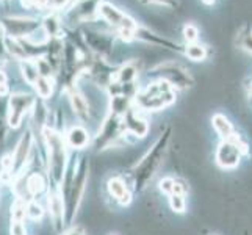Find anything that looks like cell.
Listing matches in <instances>:
<instances>
[{
  "label": "cell",
  "instance_id": "6da1fadb",
  "mask_svg": "<svg viewBox=\"0 0 252 235\" xmlns=\"http://www.w3.org/2000/svg\"><path fill=\"white\" fill-rule=\"evenodd\" d=\"M169 140H171V129H166L160 135L158 140L155 141V144L149 149V152H147L141 159V162L135 167L133 180H135V188L138 191L146 188V185L149 184V180H152L155 172L160 168L164 155H166Z\"/></svg>",
  "mask_w": 252,
  "mask_h": 235
},
{
  "label": "cell",
  "instance_id": "7a4b0ae2",
  "mask_svg": "<svg viewBox=\"0 0 252 235\" xmlns=\"http://www.w3.org/2000/svg\"><path fill=\"white\" fill-rule=\"evenodd\" d=\"M176 101V91L164 80L151 83L147 88L136 93L135 102L136 107L144 111H158L169 107Z\"/></svg>",
  "mask_w": 252,
  "mask_h": 235
},
{
  "label": "cell",
  "instance_id": "3957f363",
  "mask_svg": "<svg viewBox=\"0 0 252 235\" xmlns=\"http://www.w3.org/2000/svg\"><path fill=\"white\" fill-rule=\"evenodd\" d=\"M44 138L49 147V171L55 180H62L64 176L66 143L63 136L52 129H44Z\"/></svg>",
  "mask_w": 252,
  "mask_h": 235
},
{
  "label": "cell",
  "instance_id": "277c9868",
  "mask_svg": "<svg viewBox=\"0 0 252 235\" xmlns=\"http://www.w3.org/2000/svg\"><path fill=\"white\" fill-rule=\"evenodd\" d=\"M248 152L246 144H243L238 135H233L229 140H222L216 149V163L222 169L237 168L243 155Z\"/></svg>",
  "mask_w": 252,
  "mask_h": 235
},
{
  "label": "cell",
  "instance_id": "5b68a950",
  "mask_svg": "<svg viewBox=\"0 0 252 235\" xmlns=\"http://www.w3.org/2000/svg\"><path fill=\"white\" fill-rule=\"evenodd\" d=\"M86 184V163L82 162L77 167V172L69 177V185H66V205L69 210V218H72L77 212V207L80 204V199L83 196V190Z\"/></svg>",
  "mask_w": 252,
  "mask_h": 235
},
{
  "label": "cell",
  "instance_id": "8992f818",
  "mask_svg": "<svg viewBox=\"0 0 252 235\" xmlns=\"http://www.w3.org/2000/svg\"><path fill=\"white\" fill-rule=\"evenodd\" d=\"M154 72H157L160 75V80H164L166 83H169L172 88L185 90L193 85V78H191L189 72L184 66H180L177 63L160 65Z\"/></svg>",
  "mask_w": 252,
  "mask_h": 235
},
{
  "label": "cell",
  "instance_id": "52a82bcc",
  "mask_svg": "<svg viewBox=\"0 0 252 235\" xmlns=\"http://www.w3.org/2000/svg\"><path fill=\"white\" fill-rule=\"evenodd\" d=\"M34 105V99L30 94H13L8 105V124L11 127H19L24 116Z\"/></svg>",
  "mask_w": 252,
  "mask_h": 235
},
{
  "label": "cell",
  "instance_id": "ba28073f",
  "mask_svg": "<svg viewBox=\"0 0 252 235\" xmlns=\"http://www.w3.org/2000/svg\"><path fill=\"white\" fill-rule=\"evenodd\" d=\"M123 130H124L123 116L111 113L110 118L102 126V132H99L97 138H95V147H97V149H103V147L108 146L111 141H115Z\"/></svg>",
  "mask_w": 252,
  "mask_h": 235
},
{
  "label": "cell",
  "instance_id": "9c48e42d",
  "mask_svg": "<svg viewBox=\"0 0 252 235\" xmlns=\"http://www.w3.org/2000/svg\"><path fill=\"white\" fill-rule=\"evenodd\" d=\"M3 29L10 33V36L16 38V36H30L34 30L39 29V25L34 21L16 17V19H5Z\"/></svg>",
  "mask_w": 252,
  "mask_h": 235
},
{
  "label": "cell",
  "instance_id": "30bf717a",
  "mask_svg": "<svg viewBox=\"0 0 252 235\" xmlns=\"http://www.w3.org/2000/svg\"><path fill=\"white\" fill-rule=\"evenodd\" d=\"M123 123H124V130L128 134H132L135 136H146L149 132V124L146 123V119H143L140 115H136L135 110L128 108L126 111V115L123 116Z\"/></svg>",
  "mask_w": 252,
  "mask_h": 235
},
{
  "label": "cell",
  "instance_id": "8fae6325",
  "mask_svg": "<svg viewBox=\"0 0 252 235\" xmlns=\"http://www.w3.org/2000/svg\"><path fill=\"white\" fill-rule=\"evenodd\" d=\"M32 146H33V136L32 134H25L22 136V140L17 144L16 151H14V155L13 157V167H11V172L17 174L22 167L25 165V162L29 160V155H30V151H32Z\"/></svg>",
  "mask_w": 252,
  "mask_h": 235
},
{
  "label": "cell",
  "instance_id": "7c38bea8",
  "mask_svg": "<svg viewBox=\"0 0 252 235\" xmlns=\"http://www.w3.org/2000/svg\"><path fill=\"white\" fill-rule=\"evenodd\" d=\"M107 187H108L110 195L115 198L121 205H128L130 201H132V193H130V190L127 188L126 182L121 177L110 179Z\"/></svg>",
  "mask_w": 252,
  "mask_h": 235
},
{
  "label": "cell",
  "instance_id": "4fadbf2b",
  "mask_svg": "<svg viewBox=\"0 0 252 235\" xmlns=\"http://www.w3.org/2000/svg\"><path fill=\"white\" fill-rule=\"evenodd\" d=\"M212 124L216 130V134H218L222 140H229V138L235 135L232 123L224 115H221V113H216V115L212 118Z\"/></svg>",
  "mask_w": 252,
  "mask_h": 235
},
{
  "label": "cell",
  "instance_id": "5bb4252c",
  "mask_svg": "<svg viewBox=\"0 0 252 235\" xmlns=\"http://www.w3.org/2000/svg\"><path fill=\"white\" fill-rule=\"evenodd\" d=\"M90 141V136H88V132H86V129L80 127V126H75L69 130L67 134V144L74 147V149H82Z\"/></svg>",
  "mask_w": 252,
  "mask_h": 235
},
{
  "label": "cell",
  "instance_id": "9a60e30c",
  "mask_svg": "<svg viewBox=\"0 0 252 235\" xmlns=\"http://www.w3.org/2000/svg\"><path fill=\"white\" fill-rule=\"evenodd\" d=\"M185 55L193 60V62H202L207 57V49L202 44H197V42H191L185 49Z\"/></svg>",
  "mask_w": 252,
  "mask_h": 235
},
{
  "label": "cell",
  "instance_id": "2e32d148",
  "mask_svg": "<svg viewBox=\"0 0 252 235\" xmlns=\"http://www.w3.org/2000/svg\"><path fill=\"white\" fill-rule=\"evenodd\" d=\"M22 72H24L25 80H27L30 85H34V82L38 80V77H41L38 72L36 62H32V60H25L22 63Z\"/></svg>",
  "mask_w": 252,
  "mask_h": 235
},
{
  "label": "cell",
  "instance_id": "e0dca14e",
  "mask_svg": "<svg viewBox=\"0 0 252 235\" xmlns=\"http://www.w3.org/2000/svg\"><path fill=\"white\" fill-rule=\"evenodd\" d=\"M49 208L54 218H62L64 210H63V198L57 193H49Z\"/></svg>",
  "mask_w": 252,
  "mask_h": 235
},
{
  "label": "cell",
  "instance_id": "ac0fdd59",
  "mask_svg": "<svg viewBox=\"0 0 252 235\" xmlns=\"http://www.w3.org/2000/svg\"><path fill=\"white\" fill-rule=\"evenodd\" d=\"M71 102H72L74 111L79 116H86V115H88V102L85 101V98H83L80 93L74 91L71 94Z\"/></svg>",
  "mask_w": 252,
  "mask_h": 235
},
{
  "label": "cell",
  "instance_id": "d6986e66",
  "mask_svg": "<svg viewBox=\"0 0 252 235\" xmlns=\"http://www.w3.org/2000/svg\"><path fill=\"white\" fill-rule=\"evenodd\" d=\"M44 179H42L39 174H32V176L25 182V188L29 190L30 195H38L44 190Z\"/></svg>",
  "mask_w": 252,
  "mask_h": 235
},
{
  "label": "cell",
  "instance_id": "ffe728a7",
  "mask_svg": "<svg viewBox=\"0 0 252 235\" xmlns=\"http://www.w3.org/2000/svg\"><path fill=\"white\" fill-rule=\"evenodd\" d=\"M135 77H136V69L132 65H127L118 72V82L123 85H133Z\"/></svg>",
  "mask_w": 252,
  "mask_h": 235
},
{
  "label": "cell",
  "instance_id": "44dd1931",
  "mask_svg": "<svg viewBox=\"0 0 252 235\" xmlns=\"http://www.w3.org/2000/svg\"><path fill=\"white\" fill-rule=\"evenodd\" d=\"M34 90L38 91V94L41 96V98H49V96L52 94V82L50 78L47 77H38V80L34 82Z\"/></svg>",
  "mask_w": 252,
  "mask_h": 235
},
{
  "label": "cell",
  "instance_id": "7402d4cb",
  "mask_svg": "<svg viewBox=\"0 0 252 235\" xmlns=\"http://www.w3.org/2000/svg\"><path fill=\"white\" fill-rule=\"evenodd\" d=\"M27 215V205L22 201V199H17V201L13 204L11 207V216H13V221H22Z\"/></svg>",
  "mask_w": 252,
  "mask_h": 235
},
{
  "label": "cell",
  "instance_id": "603a6c76",
  "mask_svg": "<svg viewBox=\"0 0 252 235\" xmlns=\"http://www.w3.org/2000/svg\"><path fill=\"white\" fill-rule=\"evenodd\" d=\"M60 29H62V24H60V21L57 19L55 16L46 17V21H44V32H46V34H49V36H55V34L60 32Z\"/></svg>",
  "mask_w": 252,
  "mask_h": 235
},
{
  "label": "cell",
  "instance_id": "cb8c5ba5",
  "mask_svg": "<svg viewBox=\"0 0 252 235\" xmlns=\"http://www.w3.org/2000/svg\"><path fill=\"white\" fill-rule=\"evenodd\" d=\"M169 205L174 212L184 213L185 212V198L184 195H169Z\"/></svg>",
  "mask_w": 252,
  "mask_h": 235
},
{
  "label": "cell",
  "instance_id": "d4e9b609",
  "mask_svg": "<svg viewBox=\"0 0 252 235\" xmlns=\"http://www.w3.org/2000/svg\"><path fill=\"white\" fill-rule=\"evenodd\" d=\"M184 36H185V39L189 42H196V39H197V36H199V30H197V27L196 25H193V24H187L185 25V29H184Z\"/></svg>",
  "mask_w": 252,
  "mask_h": 235
},
{
  "label": "cell",
  "instance_id": "484cf974",
  "mask_svg": "<svg viewBox=\"0 0 252 235\" xmlns=\"http://www.w3.org/2000/svg\"><path fill=\"white\" fill-rule=\"evenodd\" d=\"M42 213H44V210H42V207L36 202H30L27 205V216L32 220H39Z\"/></svg>",
  "mask_w": 252,
  "mask_h": 235
},
{
  "label": "cell",
  "instance_id": "4316f807",
  "mask_svg": "<svg viewBox=\"0 0 252 235\" xmlns=\"http://www.w3.org/2000/svg\"><path fill=\"white\" fill-rule=\"evenodd\" d=\"M238 36H240V46L252 54V33L251 32H248V33L241 32Z\"/></svg>",
  "mask_w": 252,
  "mask_h": 235
},
{
  "label": "cell",
  "instance_id": "83f0119b",
  "mask_svg": "<svg viewBox=\"0 0 252 235\" xmlns=\"http://www.w3.org/2000/svg\"><path fill=\"white\" fill-rule=\"evenodd\" d=\"M174 184H176V180L171 179V177H164L160 180V190L163 191V193L166 195H172L174 191Z\"/></svg>",
  "mask_w": 252,
  "mask_h": 235
},
{
  "label": "cell",
  "instance_id": "f1b7e54d",
  "mask_svg": "<svg viewBox=\"0 0 252 235\" xmlns=\"http://www.w3.org/2000/svg\"><path fill=\"white\" fill-rule=\"evenodd\" d=\"M5 103L0 99V138H3L5 135V123H8V119H5Z\"/></svg>",
  "mask_w": 252,
  "mask_h": 235
},
{
  "label": "cell",
  "instance_id": "f546056e",
  "mask_svg": "<svg viewBox=\"0 0 252 235\" xmlns=\"http://www.w3.org/2000/svg\"><path fill=\"white\" fill-rule=\"evenodd\" d=\"M11 235H27V231H25V226L22 221H14L11 224Z\"/></svg>",
  "mask_w": 252,
  "mask_h": 235
},
{
  "label": "cell",
  "instance_id": "4dcf8cb0",
  "mask_svg": "<svg viewBox=\"0 0 252 235\" xmlns=\"http://www.w3.org/2000/svg\"><path fill=\"white\" fill-rule=\"evenodd\" d=\"M8 93V83H6V75L3 71H0V98Z\"/></svg>",
  "mask_w": 252,
  "mask_h": 235
},
{
  "label": "cell",
  "instance_id": "1f68e13d",
  "mask_svg": "<svg viewBox=\"0 0 252 235\" xmlns=\"http://www.w3.org/2000/svg\"><path fill=\"white\" fill-rule=\"evenodd\" d=\"M64 235H85V234H83V231L80 228H74V229H71L69 232H66Z\"/></svg>",
  "mask_w": 252,
  "mask_h": 235
},
{
  "label": "cell",
  "instance_id": "d6a6232c",
  "mask_svg": "<svg viewBox=\"0 0 252 235\" xmlns=\"http://www.w3.org/2000/svg\"><path fill=\"white\" fill-rule=\"evenodd\" d=\"M152 2H158V3H164V5H169L172 3L174 0H152Z\"/></svg>",
  "mask_w": 252,
  "mask_h": 235
},
{
  "label": "cell",
  "instance_id": "836d02e7",
  "mask_svg": "<svg viewBox=\"0 0 252 235\" xmlns=\"http://www.w3.org/2000/svg\"><path fill=\"white\" fill-rule=\"evenodd\" d=\"M2 34H3V25L0 24V36H2Z\"/></svg>",
  "mask_w": 252,
  "mask_h": 235
},
{
  "label": "cell",
  "instance_id": "e575fe53",
  "mask_svg": "<svg viewBox=\"0 0 252 235\" xmlns=\"http://www.w3.org/2000/svg\"><path fill=\"white\" fill-rule=\"evenodd\" d=\"M249 93H251V96H252V83H251V90H249Z\"/></svg>",
  "mask_w": 252,
  "mask_h": 235
},
{
  "label": "cell",
  "instance_id": "d590c367",
  "mask_svg": "<svg viewBox=\"0 0 252 235\" xmlns=\"http://www.w3.org/2000/svg\"><path fill=\"white\" fill-rule=\"evenodd\" d=\"M245 235H248V232H246V234H245Z\"/></svg>",
  "mask_w": 252,
  "mask_h": 235
}]
</instances>
